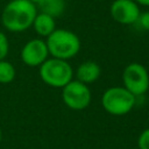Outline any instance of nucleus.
Instances as JSON below:
<instances>
[{"instance_id":"f257e3e1","label":"nucleus","mask_w":149,"mask_h":149,"mask_svg":"<svg viewBox=\"0 0 149 149\" xmlns=\"http://www.w3.org/2000/svg\"><path fill=\"white\" fill-rule=\"evenodd\" d=\"M36 14V5L29 0H12L0 14L1 24L8 31L21 33L33 26Z\"/></svg>"},{"instance_id":"f03ea898","label":"nucleus","mask_w":149,"mask_h":149,"mask_svg":"<svg viewBox=\"0 0 149 149\" xmlns=\"http://www.w3.org/2000/svg\"><path fill=\"white\" fill-rule=\"evenodd\" d=\"M47 47L49 55L54 58L69 61L73 58L80 50V40L71 30L55 29L47 37Z\"/></svg>"},{"instance_id":"7ed1b4c3","label":"nucleus","mask_w":149,"mask_h":149,"mask_svg":"<svg viewBox=\"0 0 149 149\" xmlns=\"http://www.w3.org/2000/svg\"><path fill=\"white\" fill-rule=\"evenodd\" d=\"M136 104V97L123 86L107 88L101 95L102 108L111 115L121 116L129 113Z\"/></svg>"},{"instance_id":"20e7f679","label":"nucleus","mask_w":149,"mask_h":149,"mask_svg":"<svg viewBox=\"0 0 149 149\" xmlns=\"http://www.w3.org/2000/svg\"><path fill=\"white\" fill-rule=\"evenodd\" d=\"M73 74V70L68 61L51 57L40 65L41 79L55 88H63L72 80Z\"/></svg>"},{"instance_id":"39448f33","label":"nucleus","mask_w":149,"mask_h":149,"mask_svg":"<svg viewBox=\"0 0 149 149\" xmlns=\"http://www.w3.org/2000/svg\"><path fill=\"white\" fill-rule=\"evenodd\" d=\"M122 84L126 90L137 98L149 88V73L142 64L130 63L122 72Z\"/></svg>"},{"instance_id":"423d86ee","label":"nucleus","mask_w":149,"mask_h":149,"mask_svg":"<svg viewBox=\"0 0 149 149\" xmlns=\"http://www.w3.org/2000/svg\"><path fill=\"white\" fill-rule=\"evenodd\" d=\"M91 91L88 85L79 80H71L62 88V99L64 104L73 111L85 109L91 102Z\"/></svg>"},{"instance_id":"0eeeda50","label":"nucleus","mask_w":149,"mask_h":149,"mask_svg":"<svg viewBox=\"0 0 149 149\" xmlns=\"http://www.w3.org/2000/svg\"><path fill=\"white\" fill-rule=\"evenodd\" d=\"M114 21L121 24H135L140 16V7L134 0H114L109 8Z\"/></svg>"},{"instance_id":"6e6552de","label":"nucleus","mask_w":149,"mask_h":149,"mask_svg":"<svg viewBox=\"0 0 149 149\" xmlns=\"http://www.w3.org/2000/svg\"><path fill=\"white\" fill-rule=\"evenodd\" d=\"M49 57V50L45 41L42 38H33L28 41L21 49V61L27 66H40Z\"/></svg>"},{"instance_id":"1a4fd4ad","label":"nucleus","mask_w":149,"mask_h":149,"mask_svg":"<svg viewBox=\"0 0 149 149\" xmlns=\"http://www.w3.org/2000/svg\"><path fill=\"white\" fill-rule=\"evenodd\" d=\"M100 66L93 61H86L81 63L76 70V79L83 84H92L100 77Z\"/></svg>"},{"instance_id":"9d476101","label":"nucleus","mask_w":149,"mask_h":149,"mask_svg":"<svg viewBox=\"0 0 149 149\" xmlns=\"http://www.w3.org/2000/svg\"><path fill=\"white\" fill-rule=\"evenodd\" d=\"M35 30V33L41 37H48L55 29H56V22L55 19L48 14L44 13H37L35 16V20L31 26Z\"/></svg>"},{"instance_id":"9b49d317","label":"nucleus","mask_w":149,"mask_h":149,"mask_svg":"<svg viewBox=\"0 0 149 149\" xmlns=\"http://www.w3.org/2000/svg\"><path fill=\"white\" fill-rule=\"evenodd\" d=\"M42 13L48 14L50 16L58 17L65 10V1L64 0H43L38 5Z\"/></svg>"},{"instance_id":"f8f14e48","label":"nucleus","mask_w":149,"mask_h":149,"mask_svg":"<svg viewBox=\"0 0 149 149\" xmlns=\"http://www.w3.org/2000/svg\"><path fill=\"white\" fill-rule=\"evenodd\" d=\"M14 78H15L14 65L6 59L0 61V84H9L10 81L14 80Z\"/></svg>"},{"instance_id":"ddd939ff","label":"nucleus","mask_w":149,"mask_h":149,"mask_svg":"<svg viewBox=\"0 0 149 149\" xmlns=\"http://www.w3.org/2000/svg\"><path fill=\"white\" fill-rule=\"evenodd\" d=\"M9 51V42L5 33L0 31V61L6 59V56Z\"/></svg>"},{"instance_id":"4468645a","label":"nucleus","mask_w":149,"mask_h":149,"mask_svg":"<svg viewBox=\"0 0 149 149\" xmlns=\"http://www.w3.org/2000/svg\"><path fill=\"white\" fill-rule=\"evenodd\" d=\"M140 29L142 30H147L149 31V10L147 12H143V13H140V16L135 23Z\"/></svg>"},{"instance_id":"2eb2a0df","label":"nucleus","mask_w":149,"mask_h":149,"mask_svg":"<svg viewBox=\"0 0 149 149\" xmlns=\"http://www.w3.org/2000/svg\"><path fill=\"white\" fill-rule=\"evenodd\" d=\"M139 149H149V128L142 130L137 140Z\"/></svg>"},{"instance_id":"dca6fc26","label":"nucleus","mask_w":149,"mask_h":149,"mask_svg":"<svg viewBox=\"0 0 149 149\" xmlns=\"http://www.w3.org/2000/svg\"><path fill=\"white\" fill-rule=\"evenodd\" d=\"M137 5H141V6H146V7H149V0H134Z\"/></svg>"},{"instance_id":"f3484780","label":"nucleus","mask_w":149,"mask_h":149,"mask_svg":"<svg viewBox=\"0 0 149 149\" xmlns=\"http://www.w3.org/2000/svg\"><path fill=\"white\" fill-rule=\"evenodd\" d=\"M29 1H30V2H33L34 5H40V3H41L43 0H29Z\"/></svg>"},{"instance_id":"a211bd4d","label":"nucleus","mask_w":149,"mask_h":149,"mask_svg":"<svg viewBox=\"0 0 149 149\" xmlns=\"http://www.w3.org/2000/svg\"><path fill=\"white\" fill-rule=\"evenodd\" d=\"M1 139H2V132H1V128H0V142H1Z\"/></svg>"},{"instance_id":"6ab92c4d","label":"nucleus","mask_w":149,"mask_h":149,"mask_svg":"<svg viewBox=\"0 0 149 149\" xmlns=\"http://www.w3.org/2000/svg\"><path fill=\"white\" fill-rule=\"evenodd\" d=\"M0 14H1V12H0Z\"/></svg>"}]
</instances>
